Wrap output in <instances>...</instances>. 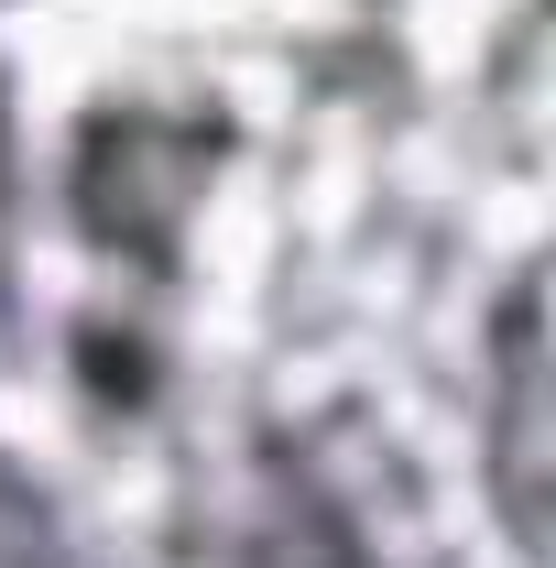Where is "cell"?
I'll return each instance as SVG.
<instances>
[{
	"label": "cell",
	"instance_id": "1",
	"mask_svg": "<svg viewBox=\"0 0 556 568\" xmlns=\"http://www.w3.org/2000/svg\"><path fill=\"white\" fill-rule=\"evenodd\" d=\"M240 164V121L218 99H87L55 142V230L99 274L142 295V306H175L197 274V230H208L218 186Z\"/></svg>",
	"mask_w": 556,
	"mask_h": 568
},
{
	"label": "cell",
	"instance_id": "2",
	"mask_svg": "<svg viewBox=\"0 0 556 568\" xmlns=\"http://www.w3.org/2000/svg\"><path fill=\"white\" fill-rule=\"evenodd\" d=\"M470 493L513 568L556 558V351H546V252L491 284L470 339Z\"/></svg>",
	"mask_w": 556,
	"mask_h": 568
},
{
	"label": "cell",
	"instance_id": "3",
	"mask_svg": "<svg viewBox=\"0 0 556 568\" xmlns=\"http://www.w3.org/2000/svg\"><path fill=\"white\" fill-rule=\"evenodd\" d=\"M218 568H393L339 459L284 416L240 426L229 503H218Z\"/></svg>",
	"mask_w": 556,
	"mask_h": 568
},
{
	"label": "cell",
	"instance_id": "4",
	"mask_svg": "<svg viewBox=\"0 0 556 568\" xmlns=\"http://www.w3.org/2000/svg\"><path fill=\"white\" fill-rule=\"evenodd\" d=\"M33 219H44L33 121H22V77L0 67V351H22V328H33Z\"/></svg>",
	"mask_w": 556,
	"mask_h": 568
},
{
	"label": "cell",
	"instance_id": "5",
	"mask_svg": "<svg viewBox=\"0 0 556 568\" xmlns=\"http://www.w3.org/2000/svg\"><path fill=\"white\" fill-rule=\"evenodd\" d=\"M0 568H110L87 514L66 503V481L33 470L22 448H0Z\"/></svg>",
	"mask_w": 556,
	"mask_h": 568
}]
</instances>
